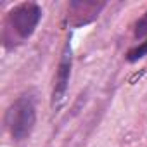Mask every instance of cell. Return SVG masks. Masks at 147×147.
<instances>
[{"label":"cell","mask_w":147,"mask_h":147,"mask_svg":"<svg viewBox=\"0 0 147 147\" xmlns=\"http://www.w3.org/2000/svg\"><path fill=\"white\" fill-rule=\"evenodd\" d=\"M36 123V107L35 100L28 95L19 97L11 104L5 114V125L16 140H24L30 137Z\"/></svg>","instance_id":"6da1fadb"},{"label":"cell","mask_w":147,"mask_h":147,"mask_svg":"<svg viewBox=\"0 0 147 147\" xmlns=\"http://www.w3.org/2000/svg\"><path fill=\"white\" fill-rule=\"evenodd\" d=\"M42 19V9L36 4H21L9 14V28L21 38L26 40L33 35Z\"/></svg>","instance_id":"7a4b0ae2"},{"label":"cell","mask_w":147,"mask_h":147,"mask_svg":"<svg viewBox=\"0 0 147 147\" xmlns=\"http://www.w3.org/2000/svg\"><path fill=\"white\" fill-rule=\"evenodd\" d=\"M69 76H71V45L66 43L61 62H59V69H57V76H55V87H54V106H59L66 95L67 90V83H69Z\"/></svg>","instance_id":"3957f363"},{"label":"cell","mask_w":147,"mask_h":147,"mask_svg":"<svg viewBox=\"0 0 147 147\" xmlns=\"http://www.w3.org/2000/svg\"><path fill=\"white\" fill-rule=\"evenodd\" d=\"M104 2H90V0H80V2H71L69 4V14L75 24H85L90 23L99 16L102 11Z\"/></svg>","instance_id":"277c9868"},{"label":"cell","mask_w":147,"mask_h":147,"mask_svg":"<svg viewBox=\"0 0 147 147\" xmlns=\"http://www.w3.org/2000/svg\"><path fill=\"white\" fill-rule=\"evenodd\" d=\"M145 55H147V40H145L144 43H140V45L130 49L128 54H126V59H128L130 62H135V61H138V59H142V57H145Z\"/></svg>","instance_id":"5b68a950"},{"label":"cell","mask_w":147,"mask_h":147,"mask_svg":"<svg viewBox=\"0 0 147 147\" xmlns=\"http://www.w3.org/2000/svg\"><path fill=\"white\" fill-rule=\"evenodd\" d=\"M144 35H147V12L135 26V36H144Z\"/></svg>","instance_id":"8992f818"}]
</instances>
